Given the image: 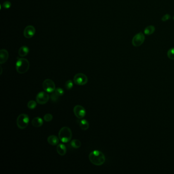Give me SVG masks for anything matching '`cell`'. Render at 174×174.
Masks as SVG:
<instances>
[{"mask_svg":"<svg viewBox=\"0 0 174 174\" xmlns=\"http://www.w3.org/2000/svg\"><path fill=\"white\" fill-rule=\"evenodd\" d=\"M16 70L21 74L26 73L29 69L30 63L29 61L24 58H17V60L16 62Z\"/></svg>","mask_w":174,"mask_h":174,"instance_id":"7a4b0ae2","label":"cell"},{"mask_svg":"<svg viewBox=\"0 0 174 174\" xmlns=\"http://www.w3.org/2000/svg\"><path fill=\"white\" fill-rule=\"evenodd\" d=\"M167 55L169 59L171 60H174V48L170 49L168 51Z\"/></svg>","mask_w":174,"mask_h":174,"instance_id":"7402d4cb","label":"cell"},{"mask_svg":"<svg viewBox=\"0 0 174 174\" xmlns=\"http://www.w3.org/2000/svg\"><path fill=\"white\" fill-rule=\"evenodd\" d=\"M71 146L74 148H79L81 146V141L78 140H72L71 142Z\"/></svg>","mask_w":174,"mask_h":174,"instance_id":"ac0fdd59","label":"cell"},{"mask_svg":"<svg viewBox=\"0 0 174 174\" xmlns=\"http://www.w3.org/2000/svg\"><path fill=\"white\" fill-rule=\"evenodd\" d=\"M43 121L42 118L40 117H35L32 121V124L35 127L38 128L43 126Z\"/></svg>","mask_w":174,"mask_h":174,"instance_id":"7c38bea8","label":"cell"},{"mask_svg":"<svg viewBox=\"0 0 174 174\" xmlns=\"http://www.w3.org/2000/svg\"><path fill=\"white\" fill-rule=\"evenodd\" d=\"M29 52V48L26 46L21 47L19 50V55L21 57H25L28 55Z\"/></svg>","mask_w":174,"mask_h":174,"instance_id":"9a60e30c","label":"cell"},{"mask_svg":"<svg viewBox=\"0 0 174 174\" xmlns=\"http://www.w3.org/2000/svg\"><path fill=\"white\" fill-rule=\"evenodd\" d=\"M47 140H48V143L50 145H51V146H56V145H57L59 143V138L57 137V136H55V135H53L49 136Z\"/></svg>","mask_w":174,"mask_h":174,"instance_id":"5bb4252c","label":"cell"},{"mask_svg":"<svg viewBox=\"0 0 174 174\" xmlns=\"http://www.w3.org/2000/svg\"><path fill=\"white\" fill-rule=\"evenodd\" d=\"M50 99V96L48 93L45 91H41L37 95L36 101L37 103L41 105L47 103Z\"/></svg>","mask_w":174,"mask_h":174,"instance_id":"ba28073f","label":"cell"},{"mask_svg":"<svg viewBox=\"0 0 174 174\" xmlns=\"http://www.w3.org/2000/svg\"><path fill=\"white\" fill-rule=\"evenodd\" d=\"M88 78L82 73H78L74 77V82L78 85H84L87 83Z\"/></svg>","mask_w":174,"mask_h":174,"instance_id":"8992f818","label":"cell"},{"mask_svg":"<svg viewBox=\"0 0 174 174\" xmlns=\"http://www.w3.org/2000/svg\"><path fill=\"white\" fill-rule=\"evenodd\" d=\"M170 19H171V16L169 15V14H167L162 16V18H161V20L163 22H166V21L169 20Z\"/></svg>","mask_w":174,"mask_h":174,"instance_id":"484cf974","label":"cell"},{"mask_svg":"<svg viewBox=\"0 0 174 174\" xmlns=\"http://www.w3.org/2000/svg\"><path fill=\"white\" fill-rule=\"evenodd\" d=\"M79 126L81 128V129L83 130H87L90 127L89 122L86 119H81L79 121Z\"/></svg>","mask_w":174,"mask_h":174,"instance_id":"2e32d148","label":"cell"},{"mask_svg":"<svg viewBox=\"0 0 174 174\" xmlns=\"http://www.w3.org/2000/svg\"><path fill=\"white\" fill-rule=\"evenodd\" d=\"M55 91L56 93L58 94V95L61 97L63 96L64 94V90L63 89L61 88H60V87H58V88H56L55 90H54Z\"/></svg>","mask_w":174,"mask_h":174,"instance_id":"cb8c5ba5","label":"cell"},{"mask_svg":"<svg viewBox=\"0 0 174 174\" xmlns=\"http://www.w3.org/2000/svg\"><path fill=\"white\" fill-rule=\"evenodd\" d=\"M50 97H51V99L53 102H56L58 100L59 98L60 97V96L56 93L55 91H54Z\"/></svg>","mask_w":174,"mask_h":174,"instance_id":"44dd1931","label":"cell"},{"mask_svg":"<svg viewBox=\"0 0 174 174\" xmlns=\"http://www.w3.org/2000/svg\"><path fill=\"white\" fill-rule=\"evenodd\" d=\"M74 113L76 117L81 119L84 117L86 115V111L84 108L81 105H76L73 109Z\"/></svg>","mask_w":174,"mask_h":174,"instance_id":"9c48e42d","label":"cell"},{"mask_svg":"<svg viewBox=\"0 0 174 174\" xmlns=\"http://www.w3.org/2000/svg\"><path fill=\"white\" fill-rule=\"evenodd\" d=\"M36 106H37V102L33 101V100L30 101L27 104V107H28V108L31 109V110L35 108Z\"/></svg>","mask_w":174,"mask_h":174,"instance_id":"d6986e66","label":"cell"},{"mask_svg":"<svg viewBox=\"0 0 174 174\" xmlns=\"http://www.w3.org/2000/svg\"><path fill=\"white\" fill-rule=\"evenodd\" d=\"M53 116L51 114H47L43 116V119L46 122H50L53 119Z\"/></svg>","mask_w":174,"mask_h":174,"instance_id":"603a6c76","label":"cell"},{"mask_svg":"<svg viewBox=\"0 0 174 174\" xmlns=\"http://www.w3.org/2000/svg\"><path fill=\"white\" fill-rule=\"evenodd\" d=\"M9 57L8 52L5 49L0 51V63L3 64L7 61Z\"/></svg>","mask_w":174,"mask_h":174,"instance_id":"8fae6325","label":"cell"},{"mask_svg":"<svg viewBox=\"0 0 174 174\" xmlns=\"http://www.w3.org/2000/svg\"><path fill=\"white\" fill-rule=\"evenodd\" d=\"M88 158L91 164L97 166L103 164L106 160L105 155L99 150H95L91 152Z\"/></svg>","mask_w":174,"mask_h":174,"instance_id":"6da1fadb","label":"cell"},{"mask_svg":"<svg viewBox=\"0 0 174 174\" xmlns=\"http://www.w3.org/2000/svg\"><path fill=\"white\" fill-rule=\"evenodd\" d=\"M43 87L46 92L52 93L56 89L55 84L54 81L51 79L45 80L43 83Z\"/></svg>","mask_w":174,"mask_h":174,"instance_id":"5b68a950","label":"cell"},{"mask_svg":"<svg viewBox=\"0 0 174 174\" xmlns=\"http://www.w3.org/2000/svg\"><path fill=\"white\" fill-rule=\"evenodd\" d=\"M29 123V117L26 114H21L17 117L16 119V124L19 128L21 129H24L27 127Z\"/></svg>","mask_w":174,"mask_h":174,"instance_id":"277c9868","label":"cell"},{"mask_svg":"<svg viewBox=\"0 0 174 174\" xmlns=\"http://www.w3.org/2000/svg\"><path fill=\"white\" fill-rule=\"evenodd\" d=\"M35 29L33 26H27L24 30V36L26 38H31L34 35Z\"/></svg>","mask_w":174,"mask_h":174,"instance_id":"30bf717a","label":"cell"},{"mask_svg":"<svg viewBox=\"0 0 174 174\" xmlns=\"http://www.w3.org/2000/svg\"><path fill=\"white\" fill-rule=\"evenodd\" d=\"M155 31V27L152 25L147 26L144 30V34L146 35H150L154 33Z\"/></svg>","mask_w":174,"mask_h":174,"instance_id":"e0dca14e","label":"cell"},{"mask_svg":"<svg viewBox=\"0 0 174 174\" xmlns=\"http://www.w3.org/2000/svg\"><path fill=\"white\" fill-rule=\"evenodd\" d=\"M64 87H65L66 90H71L73 87V82L71 80H67L65 83Z\"/></svg>","mask_w":174,"mask_h":174,"instance_id":"ffe728a7","label":"cell"},{"mask_svg":"<svg viewBox=\"0 0 174 174\" xmlns=\"http://www.w3.org/2000/svg\"><path fill=\"white\" fill-rule=\"evenodd\" d=\"M57 152L59 155L64 156L66 153V147L65 145L62 143L57 145Z\"/></svg>","mask_w":174,"mask_h":174,"instance_id":"4fadbf2b","label":"cell"},{"mask_svg":"<svg viewBox=\"0 0 174 174\" xmlns=\"http://www.w3.org/2000/svg\"><path fill=\"white\" fill-rule=\"evenodd\" d=\"M2 5H3V7L4 8L8 9H9L11 7V3L10 2H9V1H6V2H4L3 4Z\"/></svg>","mask_w":174,"mask_h":174,"instance_id":"d4e9b609","label":"cell"},{"mask_svg":"<svg viewBox=\"0 0 174 174\" xmlns=\"http://www.w3.org/2000/svg\"><path fill=\"white\" fill-rule=\"evenodd\" d=\"M59 138L63 143H67L72 138V132L67 127L62 128L58 133Z\"/></svg>","mask_w":174,"mask_h":174,"instance_id":"3957f363","label":"cell"},{"mask_svg":"<svg viewBox=\"0 0 174 174\" xmlns=\"http://www.w3.org/2000/svg\"><path fill=\"white\" fill-rule=\"evenodd\" d=\"M145 40V36L144 34L141 32L136 34L132 40L133 46L135 47H140L143 44Z\"/></svg>","mask_w":174,"mask_h":174,"instance_id":"52a82bcc","label":"cell"}]
</instances>
